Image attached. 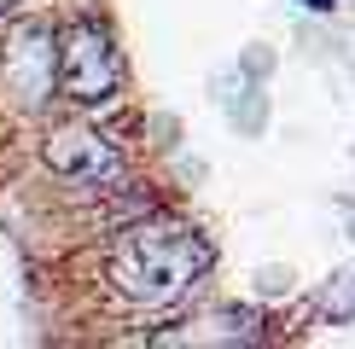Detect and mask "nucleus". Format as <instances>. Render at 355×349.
Listing matches in <instances>:
<instances>
[{
  "instance_id": "obj_1",
  "label": "nucleus",
  "mask_w": 355,
  "mask_h": 349,
  "mask_svg": "<svg viewBox=\"0 0 355 349\" xmlns=\"http://www.w3.org/2000/svg\"><path fill=\"white\" fill-rule=\"evenodd\" d=\"M204 274H210V244L164 215L123 227L105 256V291L140 314H164L175 303H187Z\"/></svg>"
},
{
  "instance_id": "obj_2",
  "label": "nucleus",
  "mask_w": 355,
  "mask_h": 349,
  "mask_svg": "<svg viewBox=\"0 0 355 349\" xmlns=\"http://www.w3.org/2000/svg\"><path fill=\"white\" fill-rule=\"evenodd\" d=\"M128 82L123 47L99 18H76L58 29V93L70 105H111Z\"/></svg>"
},
{
  "instance_id": "obj_3",
  "label": "nucleus",
  "mask_w": 355,
  "mask_h": 349,
  "mask_svg": "<svg viewBox=\"0 0 355 349\" xmlns=\"http://www.w3.org/2000/svg\"><path fill=\"white\" fill-rule=\"evenodd\" d=\"M58 93V35L47 24H18L0 41V99L12 111H41Z\"/></svg>"
},
{
  "instance_id": "obj_4",
  "label": "nucleus",
  "mask_w": 355,
  "mask_h": 349,
  "mask_svg": "<svg viewBox=\"0 0 355 349\" xmlns=\"http://www.w3.org/2000/svg\"><path fill=\"white\" fill-rule=\"evenodd\" d=\"M41 157H47V169L58 174V181L87 186V193H111V186L128 181V157L116 152V140H105L99 128H87V123L53 128L47 145H41Z\"/></svg>"
},
{
  "instance_id": "obj_5",
  "label": "nucleus",
  "mask_w": 355,
  "mask_h": 349,
  "mask_svg": "<svg viewBox=\"0 0 355 349\" xmlns=\"http://www.w3.org/2000/svg\"><path fill=\"white\" fill-rule=\"evenodd\" d=\"M24 6V0H0V18H12V12H18Z\"/></svg>"
},
{
  "instance_id": "obj_6",
  "label": "nucleus",
  "mask_w": 355,
  "mask_h": 349,
  "mask_svg": "<svg viewBox=\"0 0 355 349\" xmlns=\"http://www.w3.org/2000/svg\"><path fill=\"white\" fill-rule=\"evenodd\" d=\"M309 6H320V12H327V6H332V0H309Z\"/></svg>"
}]
</instances>
